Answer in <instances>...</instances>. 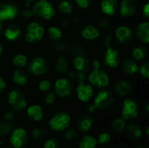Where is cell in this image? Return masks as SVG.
I'll return each mask as SVG.
<instances>
[{"label":"cell","mask_w":149,"mask_h":148,"mask_svg":"<svg viewBox=\"0 0 149 148\" xmlns=\"http://www.w3.org/2000/svg\"><path fill=\"white\" fill-rule=\"evenodd\" d=\"M78 136V133L75 129H70L67 132H65V138L67 140H72L74 139H76Z\"/></svg>","instance_id":"ee69618b"},{"label":"cell","mask_w":149,"mask_h":148,"mask_svg":"<svg viewBox=\"0 0 149 148\" xmlns=\"http://www.w3.org/2000/svg\"><path fill=\"white\" fill-rule=\"evenodd\" d=\"M3 23L0 21V35H2L3 34Z\"/></svg>","instance_id":"11a10c76"},{"label":"cell","mask_w":149,"mask_h":148,"mask_svg":"<svg viewBox=\"0 0 149 148\" xmlns=\"http://www.w3.org/2000/svg\"><path fill=\"white\" fill-rule=\"evenodd\" d=\"M70 52L73 56V58L78 57V56H85L86 55L85 48L81 44H73L70 49Z\"/></svg>","instance_id":"e575fe53"},{"label":"cell","mask_w":149,"mask_h":148,"mask_svg":"<svg viewBox=\"0 0 149 148\" xmlns=\"http://www.w3.org/2000/svg\"><path fill=\"white\" fill-rule=\"evenodd\" d=\"M70 24V20L68 18H65L63 22H62V26L63 27H68Z\"/></svg>","instance_id":"db71d44e"},{"label":"cell","mask_w":149,"mask_h":148,"mask_svg":"<svg viewBox=\"0 0 149 148\" xmlns=\"http://www.w3.org/2000/svg\"><path fill=\"white\" fill-rule=\"evenodd\" d=\"M114 101L113 93L108 90L100 91L95 97L93 101V106L96 109H107L109 108Z\"/></svg>","instance_id":"8992f818"},{"label":"cell","mask_w":149,"mask_h":148,"mask_svg":"<svg viewBox=\"0 0 149 148\" xmlns=\"http://www.w3.org/2000/svg\"><path fill=\"white\" fill-rule=\"evenodd\" d=\"M139 148H147V147H140Z\"/></svg>","instance_id":"91938a15"},{"label":"cell","mask_w":149,"mask_h":148,"mask_svg":"<svg viewBox=\"0 0 149 148\" xmlns=\"http://www.w3.org/2000/svg\"><path fill=\"white\" fill-rule=\"evenodd\" d=\"M48 64L46 60L41 57H36L28 64L29 72L35 76H41L47 72Z\"/></svg>","instance_id":"9c48e42d"},{"label":"cell","mask_w":149,"mask_h":148,"mask_svg":"<svg viewBox=\"0 0 149 148\" xmlns=\"http://www.w3.org/2000/svg\"><path fill=\"white\" fill-rule=\"evenodd\" d=\"M69 66H68V62L66 58L64 56H60L58 58L56 64H55V71L58 73H65L68 72Z\"/></svg>","instance_id":"4316f807"},{"label":"cell","mask_w":149,"mask_h":148,"mask_svg":"<svg viewBox=\"0 0 149 148\" xmlns=\"http://www.w3.org/2000/svg\"><path fill=\"white\" fill-rule=\"evenodd\" d=\"M93 69H99V68H100V62L99 60H97V59L93 60Z\"/></svg>","instance_id":"816d5d0a"},{"label":"cell","mask_w":149,"mask_h":148,"mask_svg":"<svg viewBox=\"0 0 149 148\" xmlns=\"http://www.w3.org/2000/svg\"><path fill=\"white\" fill-rule=\"evenodd\" d=\"M73 66L77 72H86L88 68H89V64L88 60L85 56H78L74 57L73 61H72Z\"/></svg>","instance_id":"cb8c5ba5"},{"label":"cell","mask_w":149,"mask_h":148,"mask_svg":"<svg viewBox=\"0 0 149 148\" xmlns=\"http://www.w3.org/2000/svg\"><path fill=\"white\" fill-rule=\"evenodd\" d=\"M52 83L50 80L47 79H43L38 83V89L42 92H47L51 89Z\"/></svg>","instance_id":"ab89813d"},{"label":"cell","mask_w":149,"mask_h":148,"mask_svg":"<svg viewBox=\"0 0 149 148\" xmlns=\"http://www.w3.org/2000/svg\"><path fill=\"white\" fill-rule=\"evenodd\" d=\"M126 128H127V132L128 136L132 140H140L141 138L142 132H141V129L140 128L139 126H137L135 124H130Z\"/></svg>","instance_id":"484cf974"},{"label":"cell","mask_w":149,"mask_h":148,"mask_svg":"<svg viewBox=\"0 0 149 148\" xmlns=\"http://www.w3.org/2000/svg\"><path fill=\"white\" fill-rule=\"evenodd\" d=\"M71 122V117L65 112L56 113L49 121V126L55 132H62L68 128Z\"/></svg>","instance_id":"3957f363"},{"label":"cell","mask_w":149,"mask_h":148,"mask_svg":"<svg viewBox=\"0 0 149 148\" xmlns=\"http://www.w3.org/2000/svg\"><path fill=\"white\" fill-rule=\"evenodd\" d=\"M58 10L63 14H71L73 10V3L72 0H59L58 4Z\"/></svg>","instance_id":"83f0119b"},{"label":"cell","mask_w":149,"mask_h":148,"mask_svg":"<svg viewBox=\"0 0 149 148\" xmlns=\"http://www.w3.org/2000/svg\"><path fill=\"white\" fill-rule=\"evenodd\" d=\"M127 127V122L123 118H118L112 123V128L115 133H121Z\"/></svg>","instance_id":"4dcf8cb0"},{"label":"cell","mask_w":149,"mask_h":148,"mask_svg":"<svg viewBox=\"0 0 149 148\" xmlns=\"http://www.w3.org/2000/svg\"><path fill=\"white\" fill-rule=\"evenodd\" d=\"M148 54V51L147 48L142 46V45H138L136 47L134 48L133 52H132V56L135 60H142L143 58H145V57Z\"/></svg>","instance_id":"f1b7e54d"},{"label":"cell","mask_w":149,"mask_h":148,"mask_svg":"<svg viewBox=\"0 0 149 148\" xmlns=\"http://www.w3.org/2000/svg\"><path fill=\"white\" fill-rule=\"evenodd\" d=\"M121 66H122L123 72L127 75H134L139 71V66L137 63L131 58H126L122 62Z\"/></svg>","instance_id":"7402d4cb"},{"label":"cell","mask_w":149,"mask_h":148,"mask_svg":"<svg viewBox=\"0 0 149 148\" xmlns=\"http://www.w3.org/2000/svg\"><path fill=\"white\" fill-rule=\"evenodd\" d=\"M111 140V135L108 133H102L99 135L98 139H97V142L98 144L100 145H105L107 143H108Z\"/></svg>","instance_id":"f35d334b"},{"label":"cell","mask_w":149,"mask_h":148,"mask_svg":"<svg viewBox=\"0 0 149 148\" xmlns=\"http://www.w3.org/2000/svg\"><path fill=\"white\" fill-rule=\"evenodd\" d=\"M26 113H27L28 118L33 121H39L44 117L43 109L40 106H38V105H32L29 106L26 111Z\"/></svg>","instance_id":"d6986e66"},{"label":"cell","mask_w":149,"mask_h":148,"mask_svg":"<svg viewBox=\"0 0 149 148\" xmlns=\"http://www.w3.org/2000/svg\"><path fill=\"white\" fill-rule=\"evenodd\" d=\"M111 42H112V37L111 35H106L103 38V44L104 46L107 48V47H109L111 46Z\"/></svg>","instance_id":"c3c4849f"},{"label":"cell","mask_w":149,"mask_h":148,"mask_svg":"<svg viewBox=\"0 0 149 148\" xmlns=\"http://www.w3.org/2000/svg\"><path fill=\"white\" fill-rule=\"evenodd\" d=\"M121 115L125 120H133L139 115V107L138 104L132 99H126L122 105Z\"/></svg>","instance_id":"ba28073f"},{"label":"cell","mask_w":149,"mask_h":148,"mask_svg":"<svg viewBox=\"0 0 149 148\" xmlns=\"http://www.w3.org/2000/svg\"><path fill=\"white\" fill-rule=\"evenodd\" d=\"M3 36L8 41H15L21 35V28L16 24H10L3 30Z\"/></svg>","instance_id":"2e32d148"},{"label":"cell","mask_w":149,"mask_h":148,"mask_svg":"<svg viewBox=\"0 0 149 148\" xmlns=\"http://www.w3.org/2000/svg\"><path fill=\"white\" fill-rule=\"evenodd\" d=\"M18 15V8L12 3H3L0 4V21L12 20Z\"/></svg>","instance_id":"8fae6325"},{"label":"cell","mask_w":149,"mask_h":148,"mask_svg":"<svg viewBox=\"0 0 149 148\" xmlns=\"http://www.w3.org/2000/svg\"><path fill=\"white\" fill-rule=\"evenodd\" d=\"M59 144L57 140L55 139H49L47 140L45 144H44V148H58Z\"/></svg>","instance_id":"60d3db41"},{"label":"cell","mask_w":149,"mask_h":148,"mask_svg":"<svg viewBox=\"0 0 149 148\" xmlns=\"http://www.w3.org/2000/svg\"><path fill=\"white\" fill-rule=\"evenodd\" d=\"M27 62H28V58L24 54H17L12 58V64L19 68L24 67L27 65Z\"/></svg>","instance_id":"d6a6232c"},{"label":"cell","mask_w":149,"mask_h":148,"mask_svg":"<svg viewBox=\"0 0 149 148\" xmlns=\"http://www.w3.org/2000/svg\"><path fill=\"white\" fill-rule=\"evenodd\" d=\"M20 15H21V17H24V18H31V17L33 16V13H32L31 10H30V9H25V10H24L21 11Z\"/></svg>","instance_id":"7dc6e473"},{"label":"cell","mask_w":149,"mask_h":148,"mask_svg":"<svg viewBox=\"0 0 149 148\" xmlns=\"http://www.w3.org/2000/svg\"><path fill=\"white\" fill-rule=\"evenodd\" d=\"M54 91L58 96L61 98H66L72 93L73 85L67 79H58L54 83Z\"/></svg>","instance_id":"52a82bcc"},{"label":"cell","mask_w":149,"mask_h":148,"mask_svg":"<svg viewBox=\"0 0 149 148\" xmlns=\"http://www.w3.org/2000/svg\"><path fill=\"white\" fill-rule=\"evenodd\" d=\"M88 81L91 85H93L98 88H104L109 85L110 78L106 71L99 68L93 69L90 72V74L88 75Z\"/></svg>","instance_id":"7a4b0ae2"},{"label":"cell","mask_w":149,"mask_h":148,"mask_svg":"<svg viewBox=\"0 0 149 148\" xmlns=\"http://www.w3.org/2000/svg\"><path fill=\"white\" fill-rule=\"evenodd\" d=\"M1 144H2V142H1V141H0V145H1Z\"/></svg>","instance_id":"6125c7cd"},{"label":"cell","mask_w":149,"mask_h":148,"mask_svg":"<svg viewBox=\"0 0 149 148\" xmlns=\"http://www.w3.org/2000/svg\"><path fill=\"white\" fill-rule=\"evenodd\" d=\"M5 88H6V83H5V81H4L3 79L0 77V94H1L2 92H4Z\"/></svg>","instance_id":"681fc988"},{"label":"cell","mask_w":149,"mask_h":148,"mask_svg":"<svg viewBox=\"0 0 149 148\" xmlns=\"http://www.w3.org/2000/svg\"><path fill=\"white\" fill-rule=\"evenodd\" d=\"M145 111H146V113H148V112H149L148 104H146V105H145Z\"/></svg>","instance_id":"6f0895ef"},{"label":"cell","mask_w":149,"mask_h":148,"mask_svg":"<svg viewBox=\"0 0 149 148\" xmlns=\"http://www.w3.org/2000/svg\"><path fill=\"white\" fill-rule=\"evenodd\" d=\"M3 118L6 121L10 122L14 118H15V113H14V111L13 110H10V111H7L4 115H3Z\"/></svg>","instance_id":"bcb514c9"},{"label":"cell","mask_w":149,"mask_h":148,"mask_svg":"<svg viewBox=\"0 0 149 148\" xmlns=\"http://www.w3.org/2000/svg\"><path fill=\"white\" fill-rule=\"evenodd\" d=\"M2 53H3V47H2V44H0V56L2 55Z\"/></svg>","instance_id":"680465c9"},{"label":"cell","mask_w":149,"mask_h":148,"mask_svg":"<svg viewBox=\"0 0 149 148\" xmlns=\"http://www.w3.org/2000/svg\"><path fill=\"white\" fill-rule=\"evenodd\" d=\"M48 37L53 42L58 41L62 37V31L56 26H51L48 28Z\"/></svg>","instance_id":"1f68e13d"},{"label":"cell","mask_w":149,"mask_h":148,"mask_svg":"<svg viewBox=\"0 0 149 148\" xmlns=\"http://www.w3.org/2000/svg\"><path fill=\"white\" fill-rule=\"evenodd\" d=\"M120 54L119 51L111 46L106 48V51L103 57L104 64L110 68H116L120 64Z\"/></svg>","instance_id":"7c38bea8"},{"label":"cell","mask_w":149,"mask_h":148,"mask_svg":"<svg viewBox=\"0 0 149 148\" xmlns=\"http://www.w3.org/2000/svg\"><path fill=\"white\" fill-rule=\"evenodd\" d=\"M86 108H87V111H88V112H90V113H93V112L96 110V108H95V106H93V104H92V105H88Z\"/></svg>","instance_id":"f5cc1de1"},{"label":"cell","mask_w":149,"mask_h":148,"mask_svg":"<svg viewBox=\"0 0 149 148\" xmlns=\"http://www.w3.org/2000/svg\"><path fill=\"white\" fill-rule=\"evenodd\" d=\"M31 11L34 16L45 20H49L55 15V10L52 4L47 0H38L32 6Z\"/></svg>","instance_id":"6da1fadb"},{"label":"cell","mask_w":149,"mask_h":148,"mask_svg":"<svg viewBox=\"0 0 149 148\" xmlns=\"http://www.w3.org/2000/svg\"><path fill=\"white\" fill-rule=\"evenodd\" d=\"M8 103L11 106L12 109L17 112H20L27 106V100L25 95L20 90H12L8 95Z\"/></svg>","instance_id":"5b68a950"},{"label":"cell","mask_w":149,"mask_h":148,"mask_svg":"<svg viewBox=\"0 0 149 148\" xmlns=\"http://www.w3.org/2000/svg\"><path fill=\"white\" fill-rule=\"evenodd\" d=\"M12 125L8 121L0 123V138L6 137L10 134V133L12 132Z\"/></svg>","instance_id":"836d02e7"},{"label":"cell","mask_w":149,"mask_h":148,"mask_svg":"<svg viewBox=\"0 0 149 148\" xmlns=\"http://www.w3.org/2000/svg\"><path fill=\"white\" fill-rule=\"evenodd\" d=\"M140 74L141 75V77H143L144 79H148L149 78V62L146 61L144 62L141 67H139V71Z\"/></svg>","instance_id":"74e56055"},{"label":"cell","mask_w":149,"mask_h":148,"mask_svg":"<svg viewBox=\"0 0 149 148\" xmlns=\"http://www.w3.org/2000/svg\"><path fill=\"white\" fill-rule=\"evenodd\" d=\"M45 33V29L39 24L33 22L28 24L25 32V40L30 44H35L39 42Z\"/></svg>","instance_id":"277c9868"},{"label":"cell","mask_w":149,"mask_h":148,"mask_svg":"<svg viewBox=\"0 0 149 148\" xmlns=\"http://www.w3.org/2000/svg\"><path fill=\"white\" fill-rule=\"evenodd\" d=\"M136 36L138 39L144 43L148 44L149 42V22H142L141 23L136 29Z\"/></svg>","instance_id":"e0dca14e"},{"label":"cell","mask_w":149,"mask_h":148,"mask_svg":"<svg viewBox=\"0 0 149 148\" xmlns=\"http://www.w3.org/2000/svg\"><path fill=\"white\" fill-rule=\"evenodd\" d=\"M115 37L119 42H120L122 44H127L133 38V31L129 27H127L126 25H121L116 29Z\"/></svg>","instance_id":"9a60e30c"},{"label":"cell","mask_w":149,"mask_h":148,"mask_svg":"<svg viewBox=\"0 0 149 148\" xmlns=\"http://www.w3.org/2000/svg\"><path fill=\"white\" fill-rule=\"evenodd\" d=\"M98 142L97 140L92 136H85L80 143H79V148H95L97 146Z\"/></svg>","instance_id":"f546056e"},{"label":"cell","mask_w":149,"mask_h":148,"mask_svg":"<svg viewBox=\"0 0 149 148\" xmlns=\"http://www.w3.org/2000/svg\"><path fill=\"white\" fill-rule=\"evenodd\" d=\"M47 135V131L44 128H35L31 132V137L35 140H41Z\"/></svg>","instance_id":"d590c367"},{"label":"cell","mask_w":149,"mask_h":148,"mask_svg":"<svg viewBox=\"0 0 149 148\" xmlns=\"http://www.w3.org/2000/svg\"><path fill=\"white\" fill-rule=\"evenodd\" d=\"M99 27L103 30L108 29L110 27V19L107 17H101L99 21Z\"/></svg>","instance_id":"b9f144b4"},{"label":"cell","mask_w":149,"mask_h":148,"mask_svg":"<svg viewBox=\"0 0 149 148\" xmlns=\"http://www.w3.org/2000/svg\"><path fill=\"white\" fill-rule=\"evenodd\" d=\"M52 48L55 52L58 53H63L65 52L68 50V46L65 42H60V41H56L55 44L52 45Z\"/></svg>","instance_id":"8d00e7d4"},{"label":"cell","mask_w":149,"mask_h":148,"mask_svg":"<svg viewBox=\"0 0 149 148\" xmlns=\"http://www.w3.org/2000/svg\"><path fill=\"white\" fill-rule=\"evenodd\" d=\"M33 1H34V0H25V6H26V7H29L30 4H31Z\"/></svg>","instance_id":"9f6ffc18"},{"label":"cell","mask_w":149,"mask_h":148,"mask_svg":"<svg viewBox=\"0 0 149 148\" xmlns=\"http://www.w3.org/2000/svg\"><path fill=\"white\" fill-rule=\"evenodd\" d=\"M132 89H133L132 84L130 82H128V81H126V80L119 81L115 85V92L120 96H127V95H128L129 93H131Z\"/></svg>","instance_id":"603a6c76"},{"label":"cell","mask_w":149,"mask_h":148,"mask_svg":"<svg viewBox=\"0 0 149 148\" xmlns=\"http://www.w3.org/2000/svg\"><path fill=\"white\" fill-rule=\"evenodd\" d=\"M78 7L81 9H87L91 4V0H74Z\"/></svg>","instance_id":"f6af8a7d"},{"label":"cell","mask_w":149,"mask_h":148,"mask_svg":"<svg viewBox=\"0 0 149 148\" xmlns=\"http://www.w3.org/2000/svg\"><path fill=\"white\" fill-rule=\"evenodd\" d=\"M77 97L82 102H88L90 99L93 96V89L91 85L86 84V82L79 83L76 89Z\"/></svg>","instance_id":"4fadbf2b"},{"label":"cell","mask_w":149,"mask_h":148,"mask_svg":"<svg viewBox=\"0 0 149 148\" xmlns=\"http://www.w3.org/2000/svg\"><path fill=\"white\" fill-rule=\"evenodd\" d=\"M55 99H56V96H55L54 92H48V93L45 95V100H44V101H45V104L46 106H50V105H52V104L54 103Z\"/></svg>","instance_id":"7bdbcfd3"},{"label":"cell","mask_w":149,"mask_h":148,"mask_svg":"<svg viewBox=\"0 0 149 148\" xmlns=\"http://www.w3.org/2000/svg\"><path fill=\"white\" fill-rule=\"evenodd\" d=\"M1 148H10V147H1Z\"/></svg>","instance_id":"94428289"},{"label":"cell","mask_w":149,"mask_h":148,"mask_svg":"<svg viewBox=\"0 0 149 148\" xmlns=\"http://www.w3.org/2000/svg\"><path fill=\"white\" fill-rule=\"evenodd\" d=\"M136 7L134 0H122L120 5V14L124 17H131L136 11Z\"/></svg>","instance_id":"5bb4252c"},{"label":"cell","mask_w":149,"mask_h":148,"mask_svg":"<svg viewBox=\"0 0 149 148\" xmlns=\"http://www.w3.org/2000/svg\"><path fill=\"white\" fill-rule=\"evenodd\" d=\"M93 119L89 115H82L78 122V127L82 133H88L93 126Z\"/></svg>","instance_id":"ffe728a7"},{"label":"cell","mask_w":149,"mask_h":148,"mask_svg":"<svg viewBox=\"0 0 149 148\" xmlns=\"http://www.w3.org/2000/svg\"><path fill=\"white\" fill-rule=\"evenodd\" d=\"M28 141V135L24 128H17L10 133V142L14 148H23Z\"/></svg>","instance_id":"30bf717a"},{"label":"cell","mask_w":149,"mask_h":148,"mask_svg":"<svg viewBox=\"0 0 149 148\" xmlns=\"http://www.w3.org/2000/svg\"><path fill=\"white\" fill-rule=\"evenodd\" d=\"M101 10L107 16H113L118 9L117 0H102L100 3Z\"/></svg>","instance_id":"ac0fdd59"},{"label":"cell","mask_w":149,"mask_h":148,"mask_svg":"<svg viewBox=\"0 0 149 148\" xmlns=\"http://www.w3.org/2000/svg\"><path fill=\"white\" fill-rule=\"evenodd\" d=\"M81 36L86 40H93L100 36V31L96 26L88 24L82 30Z\"/></svg>","instance_id":"44dd1931"},{"label":"cell","mask_w":149,"mask_h":148,"mask_svg":"<svg viewBox=\"0 0 149 148\" xmlns=\"http://www.w3.org/2000/svg\"><path fill=\"white\" fill-rule=\"evenodd\" d=\"M12 80L16 85L23 86L27 83L28 77L24 71L20 69H16L12 73Z\"/></svg>","instance_id":"d4e9b609"},{"label":"cell","mask_w":149,"mask_h":148,"mask_svg":"<svg viewBox=\"0 0 149 148\" xmlns=\"http://www.w3.org/2000/svg\"><path fill=\"white\" fill-rule=\"evenodd\" d=\"M143 14H144V16H145L147 18H148L149 17V3H147L144 5V7H143Z\"/></svg>","instance_id":"f907efd6"}]
</instances>
